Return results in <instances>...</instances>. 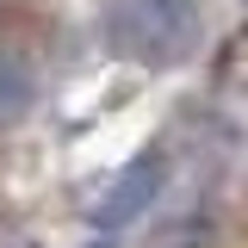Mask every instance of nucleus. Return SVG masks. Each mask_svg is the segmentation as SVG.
Listing matches in <instances>:
<instances>
[{"label": "nucleus", "instance_id": "obj_2", "mask_svg": "<svg viewBox=\"0 0 248 248\" xmlns=\"http://www.w3.org/2000/svg\"><path fill=\"white\" fill-rule=\"evenodd\" d=\"M161 186H168V161H161V155H137L130 168H118V174L106 180V192L93 199L87 217L99 230H124V223H137V217L161 199Z\"/></svg>", "mask_w": 248, "mask_h": 248}, {"label": "nucleus", "instance_id": "obj_4", "mask_svg": "<svg viewBox=\"0 0 248 248\" xmlns=\"http://www.w3.org/2000/svg\"><path fill=\"white\" fill-rule=\"evenodd\" d=\"M93 248H112V242H93Z\"/></svg>", "mask_w": 248, "mask_h": 248}, {"label": "nucleus", "instance_id": "obj_1", "mask_svg": "<svg viewBox=\"0 0 248 248\" xmlns=\"http://www.w3.org/2000/svg\"><path fill=\"white\" fill-rule=\"evenodd\" d=\"M99 31L112 44V56L137 68H180L205 44V13L199 0H106Z\"/></svg>", "mask_w": 248, "mask_h": 248}, {"label": "nucleus", "instance_id": "obj_3", "mask_svg": "<svg viewBox=\"0 0 248 248\" xmlns=\"http://www.w3.org/2000/svg\"><path fill=\"white\" fill-rule=\"evenodd\" d=\"M44 87V68H37V50L19 44V37H0V124H19L31 112V99Z\"/></svg>", "mask_w": 248, "mask_h": 248}]
</instances>
